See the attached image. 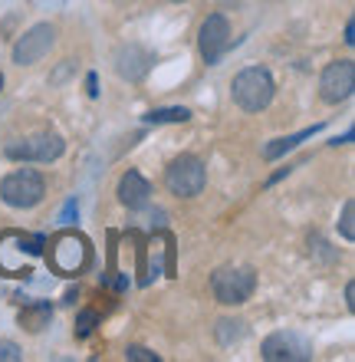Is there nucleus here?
<instances>
[{"instance_id": "19", "label": "nucleus", "mask_w": 355, "mask_h": 362, "mask_svg": "<svg viewBox=\"0 0 355 362\" xmlns=\"http://www.w3.org/2000/svg\"><path fill=\"white\" fill-rule=\"evenodd\" d=\"M125 359L128 362H158V353L145 349V346H128V349H125Z\"/></svg>"}, {"instance_id": "15", "label": "nucleus", "mask_w": 355, "mask_h": 362, "mask_svg": "<svg viewBox=\"0 0 355 362\" xmlns=\"http://www.w3.org/2000/svg\"><path fill=\"white\" fill-rule=\"evenodd\" d=\"M214 336H217V343L221 346H234L247 336V323H243V320H217Z\"/></svg>"}, {"instance_id": "3", "label": "nucleus", "mask_w": 355, "mask_h": 362, "mask_svg": "<svg viewBox=\"0 0 355 362\" xmlns=\"http://www.w3.org/2000/svg\"><path fill=\"white\" fill-rule=\"evenodd\" d=\"M257 290V274L253 267H217L211 274V293L224 306L247 303Z\"/></svg>"}, {"instance_id": "17", "label": "nucleus", "mask_w": 355, "mask_h": 362, "mask_svg": "<svg viewBox=\"0 0 355 362\" xmlns=\"http://www.w3.org/2000/svg\"><path fill=\"white\" fill-rule=\"evenodd\" d=\"M339 234L346 240H355V201L349 198L342 204V221H339Z\"/></svg>"}, {"instance_id": "12", "label": "nucleus", "mask_w": 355, "mask_h": 362, "mask_svg": "<svg viewBox=\"0 0 355 362\" xmlns=\"http://www.w3.org/2000/svg\"><path fill=\"white\" fill-rule=\"evenodd\" d=\"M116 194H119V201H122L128 211H142L145 204H148V198H152V181L145 178L142 172L128 168V172L119 178Z\"/></svg>"}, {"instance_id": "21", "label": "nucleus", "mask_w": 355, "mask_h": 362, "mask_svg": "<svg viewBox=\"0 0 355 362\" xmlns=\"http://www.w3.org/2000/svg\"><path fill=\"white\" fill-rule=\"evenodd\" d=\"M73 221H76V198H69L59 211V224H73Z\"/></svg>"}, {"instance_id": "8", "label": "nucleus", "mask_w": 355, "mask_h": 362, "mask_svg": "<svg viewBox=\"0 0 355 362\" xmlns=\"http://www.w3.org/2000/svg\"><path fill=\"white\" fill-rule=\"evenodd\" d=\"M53 43H56V27H53V23H37V27H30L27 33L13 43V53H10V57H13L17 66H33V63H40V59L53 49Z\"/></svg>"}, {"instance_id": "2", "label": "nucleus", "mask_w": 355, "mask_h": 362, "mask_svg": "<svg viewBox=\"0 0 355 362\" xmlns=\"http://www.w3.org/2000/svg\"><path fill=\"white\" fill-rule=\"evenodd\" d=\"M43 198H47V178L40 172H33V168H17V172H10L7 178L0 181V201L7 208L30 211L37 208Z\"/></svg>"}, {"instance_id": "16", "label": "nucleus", "mask_w": 355, "mask_h": 362, "mask_svg": "<svg viewBox=\"0 0 355 362\" xmlns=\"http://www.w3.org/2000/svg\"><path fill=\"white\" fill-rule=\"evenodd\" d=\"M188 119H191V109H184V105H168V109H152V112L145 115V122H152V125L188 122Z\"/></svg>"}, {"instance_id": "7", "label": "nucleus", "mask_w": 355, "mask_h": 362, "mask_svg": "<svg viewBox=\"0 0 355 362\" xmlns=\"http://www.w3.org/2000/svg\"><path fill=\"white\" fill-rule=\"evenodd\" d=\"M49 264L63 276H76L89 264V240L79 234H59L49 250Z\"/></svg>"}, {"instance_id": "22", "label": "nucleus", "mask_w": 355, "mask_h": 362, "mask_svg": "<svg viewBox=\"0 0 355 362\" xmlns=\"http://www.w3.org/2000/svg\"><path fill=\"white\" fill-rule=\"evenodd\" d=\"M86 89H89V95H92V99L99 95V79H96V73H89V76H86Z\"/></svg>"}, {"instance_id": "5", "label": "nucleus", "mask_w": 355, "mask_h": 362, "mask_svg": "<svg viewBox=\"0 0 355 362\" xmlns=\"http://www.w3.org/2000/svg\"><path fill=\"white\" fill-rule=\"evenodd\" d=\"M66 142H63V135L56 132H37V135H27V139H13L7 142L4 155L13 158V162H56L59 155H63Z\"/></svg>"}, {"instance_id": "9", "label": "nucleus", "mask_w": 355, "mask_h": 362, "mask_svg": "<svg viewBox=\"0 0 355 362\" xmlns=\"http://www.w3.org/2000/svg\"><path fill=\"white\" fill-rule=\"evenodd\" d=\"M227 47H231V23H227V17H224V13L204 17L201 30H198V49H201L204 63H207V66L217 63Z\"/></svg>"}, {"instance_id": "24", "label": "nucleus", "mask_w": 355, "mask_h": 362, "mask_svg": "<svg viewBox=\"0 0 355 362\" xmlns=\"http://www.w3.org/2000/svg\"><path fill=\"white\" fill-rule=\"evenodd\" d=\"M346 306H349V310H355V284L346 286Z\"/></svg>"}, {"instance_id": "20", "label": "nucleus", "mask_w": 355, "mask_h": 362, "mask_svg": "<svg viewBox=\"0 0 355 362\" xmlns=\"http://www.w3.org/2000/svg\"><path fill=\"white\" fill-rule=\"evenodd\" d=\"M23 353H20L17 343H10V339H0V362H20Z\"/></svg>"}, {"instance_id": "25", "label": "nucleus", "mask_w": 355, "mask_h": 362, "mask_svg": "<svg viewBox=\"0 0 355 362\" xmlns=\"http://www.w3.org/2000/svg\"><path fill=\"white\" fill-rule=\"evenodd\" d=\"M0 86H4V76H0Z\"/></svg>"}, {"instance_id": "13", "label": "nucleus", "mask_w": 355, "mask_h": 362, "mask_svg": "<svg viewBox=\"0 0 355 362\" xmlns=\"http://www.w3.org/2000/svg\"><path fill=\"white\" fill-rule=\"evenodd\" d=\"M319 129H323V125H309V129H299V132H293V135H283V139H273V142H267L263 145V158H267V162H277V158H283V155L287 152H293V148H296V145H303L306 142V139H313V135L319 132Z\"/></svg>"}, {"instance_id": "18", "label": "nucleus", "mask_w": 355, "mask_h": 362, "mask_svg": "<svg viewBox=\"0 0 355 362\" xmlns=\"http://www.w3.org/2000/svg\"><path fill=\"white\" fill-rule=\"evenodd\" d=\"M99 326V313L96 310H83V313L76 316V339H86V336H92V329Z\"/></svg>"}, {"instance_id": "23", "label": "nucleus", "mask_w": 355, "mask_h": 362, "mask_svg": "<svg viewBox=\"0 0 355 362\" xmlns=\"http://www.w3.org/2000/svg\"><path fill=\"white\" fill-rule=\"evenodd\" d=\"M342 40H346L349 47H355V23H352V20L346 23V37H342Z\"/></svg>"}, {"instance_id": "6", "label": "nucleus", "mask_w": 355, "mask_h": 362, "mask_svg": "<svg viewBox=\"0 0 355 362\" xmlns=\"http://www.w3.org/2000/svg\"><path fill=\"white\" fill-rule=\"evenodd\" d=\"M352 93H355V63L352 59L329 63L323 69V76H319V99L326 105H339V103H346Z\"/></svg>"}, {"instance_id": "10", "label": "nucleus", "mask_w": 355, "mask_h": 362, "mask_svg": "<svg viewBox=\"0 0 355 362\" xmlns=\"http://www.w3.org/2000/svg\"><path fill=\"white\" fill-rule=\"evenodd\" d=\"M260 356L267 362H303L313 356V349H309V343L296 333H273L263 339Z\"/></svg>"}, {"instance_id": "1", "label": "nucleus", "mask_w": 355, "mask_h": 362, "mask_svg": "<svg viewBox=\"0 0 355 362\" xmlns=\"http://www.w3.org/2000/svg\"><path fill=\"white\" fill-rule=\"evenodd\" d=\"M273 93H277V83H273L267 66L240 69L231 83L234 103H237L243 112H263V109L273 103Z\"/></svg>"}, {"instance_id": "11", "label": "nucleus", "mask_w": 355, "mask_h": 362, "mask_svg": "<svg viewBox=\"0 0 355 362\" xmlns=\"http://www.w3.org/2000/svg\"><path fill=\"white\" fill-rule=\"evenodd\" d=\"M155 63V53L145 49L142 43H125L116 49V73L128 83H138V79L148 76V69Z\"/></svg>"}, {"instance_id": "4", "label": "nucleus", "mask_w": 355, "mask_h": 362, "mask_svg": "<svg viewBox=\"0 0 355 362\" xmlns=\"http://www.w3.org/2000/svg\"><path fill=\"white\" fill-rule=\"evenodd\" d=\"M204 185H207V168L194 155H178L164 168V188L172 191L174 198H198L204 191Z\"/></svg>"}, {"instance_id": "14", "label": "nucleus", "mask_w": 355, "mask_h": 362, "mask_svg": "<svg viewBox=\"0 0 355 362\" xmlns=\"http://www.w3.org/2000/svg\"><path fill=\"white\" fill-rule=\"evenodd\" d=\"M49 316H53V310H49V303H43V300L23 303V310H20V326H27L30 333H40V329L49 323Z\"/></svg>"}]
</instances>
